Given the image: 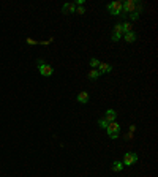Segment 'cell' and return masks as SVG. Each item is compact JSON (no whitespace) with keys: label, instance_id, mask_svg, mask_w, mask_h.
<instances>
[{"label":"cell","instance_id":"obj_1","mask_svg":"<svg viewBox=\"0 0 158 177\" xmlns=\"http://www.w3.org/2000/svg\"><path fill=\"white\" fill-rule=\"evenodd\" d=\"M122 5H123V10H122L120 16H127L128 13L131 15V13H135V11H141V3L135 2V0H127V2H123Z\"/></svg>","mask_w":158,"mask_h":177},{"label":"cell","instance_id":"obj_2","mask_svg":"<svg viewBox=\"0 0 158 177\" xmlns=\"http://www.w3.org/2000/svg\"><path fill=\"white\" fill-rule=\"evenodd\" d=\"M108 11L111 13L112 16H120L122 15V10H123V5H122V2H118V0H115V2H112V3H108Z\"/></svg>","mask_w":158,"mask_h":177},{"label":"cell","instance_id":"obj_3","mask_svg":"<svg viewBox=\"0 0 158 177\" xmlns=\"http://www.w3.org/2000/svg\"><path fill=\"white\" fill-rule=\"evenodd\" d=\"M106 131H108V134H109L111 139H117L118 134H120V125H118L117 122H109Z\"/></svg>","mask_w":158,"mask_h":177},{"label":"cell","instance_id":"obj_4","mask_svg":"<svg viewBox=\"0 0 158 177\" xmlns=\"http://www.w3.org/2000/svg\"><path fill=\"white\" fill-rule=\"evenodd\" d=\"M38 71H40V74H41V76L49 78V76H52V73H54V68H52L51 65H48V63L40 60L38 62Z\"/></svg>","mask_w":158,"mask_h":177},{"label":"cell","instance_id":"obj_5","mask_svg":"<svg viewBox=\"0 0 158 177\" xmlns=\"http://www.w3.org/2000/svg\"><path fill=\"white\" fill-rule=\"evenodd\" d=\"M136 161H138V155L135 152H127L125 157H123V165L125 166H133L136 165Z\"/></svg>","mask_w":158,"mask_h":177},{"label":"cell","instance_id":"obj_6","mask_svg":"<svg viewBox=\"0 0 158 177\" xmlns=\"http://www.w3.org/2000/svg\"><path fill=\"white\" fill-rule=\"evenodd\" d=\"M62 13H63V15H71V13H76V3H65L62 6Z\"/></svg>","mask_w":158,"mask_h":177},{"label":"cell","instance_id":"obj_7","mask_svg":"<svg viewBox=\"0 0 158 177\" xmlns=\"http://www.w3.org/2000/svg\"><path fill=\"white\" fill-rule=\"evenodd\" d=\"M111 71H112V66H111V65L100 62V65H98V73H100V74H103V73H111Z\"/></svg>","mask_w":158,"mask_h":177},{"label":"cell","instance_id":"obj_8","mask_svg":"<svg viewBox=\"0 0 158 177\" xmlns=\"http://www.w3.org/2000/svg\"><path fill=\"white\" fill-rule=\"evenodd\" d=\"M123 40L127 43H135L138 40V35H136V32H128V33H123Z\"/></svg>","mask_w":158,"mask_h":177},{"label":"cell","instance_id":"obj_9","mask_svg":"<svg viewBox=\"0 0 158 177\" xmlns=\"http://www.w3.org/2000/svg\"><path fill=\"white\" fill-rule=\"evenodd\" d=\"M89 98H90V97H89V93H87V92H79L76 100L81 103V104H87V103H89Z\"/></svg>","mask_w":158,"mask_h":177},{"label":"cell","instance_id":"obj_10","mask_svg":"<svg viewBox=\"0 0 158 177\" xmlns=\"http://www.w3.org/2000/svg\"><path fill=\"white\" fill-rule=\"evenodd\" d=\"M104 119H106L108 122H115L117 112H115L114 109H108V111H106V116H104Z\"/></svg>","mask_w":158,"mask_h":177},{"label":"cell","instance_id":"obj_11","mask_svg":"<svg viewBox=\"0 0 158 177\" xmlns=\"http://www.w3.org/2000/svg\"><path fill=\"white\" fill-rule=\"evenodd\" d=\"M111 169H112L114 172H120V171L123 169V163H122V161H114L112 165H111Z\"/></svg>","mask_w":158,"mask_h":177},{"label":"cell","instance_id":"obj_12","mask_svg":"<svg viewBox=\"0 0 158 177\" xmlns=\"http://www.w3.org/2000/svg\"><path fill=\"white\" fill-rule=\"evenodd\" d=\"M122 30H123V33L133 32V25H131V22H122Z\"/></svg>","mask_w":158,"mask_h":177},{"label":"cell","instance_id":"obj_13","mask_svg":"<svg viewBox=\"0 0 158 177\" xmlns=\"http://www.w3.org/2000/svg\"><path fill=\"white\" fill-rule=\"evenodd\" d=\"M101 74L98 73V70H92L90 73H89V79H92V81H95V79H98Z\"/></svg>","mask_w":158,"mask_h":177},{"label":"cell","instance_id":"obj_14","mask_svg":"<svg viewBox=\"0 0 158 177\" xmlns=\"http://www.w3.org/2000/svg\"><path fill=\"white\" fill-rule=\"evenodd\" d=\"M114 33H118V35H123V30H122V22H118L114 25Z\"/></svg>","mask_w":158,"mask_h":177},{"label":"cell","instance_id":"obj_15","mask_svg":"<svg viewBox=\"0 0 158 177\" xmlns=\"http://www.w3.org/2000/svg\"><path fill=\"white\" fill-rule=\"evenodd\" d=\"M98 125H100L101 128H108V125H109V122H108L106 119L103 117V119H100V120H98Z\"/></svg>","mask_w":158,"mask_h":177},{"label":"cell","instance_id":"obj_16","mask_svg":"<svg viewBox=\"0 0 158 177\" xmlns=\"http://www.w3.org/2000/svg\"><path fill=\"white\" fill-rule=\"evenodd\" d=\"M89 65H90L92 68H94V70H97V68H98V65H100V60H97V59H90Z\"/></svg>","mask_w":158,"mask_h":177},{"label":"cell","instance_id":"obj_17","mask_svg":"<svg viewBox=\"0 0 158 177\" xmlns=\"http://www.w3.org/2000/svg\"><path fill=\"white\" fill-rule=\"evenodd\" d=\"M139 15H141V11H135V13H131V15H130L131 21H136V19H139Z\"/></svg>","mask_w":158,"mask_h":177},{"label":"cell","instance_id":"obj_18","mask_svg":"<svg viewBox=\"0 0 158 177\" xmlns=\"http://www.w3.org/2000/svg\"><path fill=\"white\" fill-rule=\"evenodd\" d=\"M123 35H118V33H114L112 32V35H111V40H112V41H118V40H120Z\"/></svg>","mask_w":158,"mask_h":177},{"label":"cell","instance_id":"obj_19","mask_svg":"<svg viewBox=\"0 0 158 177\" xmlns=\"http://www.w3.org/2000/svg\"><path fill=\"white\" fill-rule=\"evenodd\" d=\"M76 13H77V15H84V13H85V8H84L82 5H79V6L76 8Z\"/></svg>","mask_w":158,"mask_h":177},{"label":"cell","instance_id":"obj_20","mask_svg":"<svg viewBox=\"0 0 158 177\" xmlns=\"http://www.w3.org/2000/svg\"><path fill=\"white\" fill-rule=\"evenodd\" d=\"M27 43H29V44H36V41H33L32 38H27Z\"/></svg>","mask_w":158,"mask_h":177}]
</instances>
